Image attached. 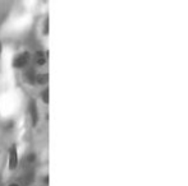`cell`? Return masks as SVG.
Masks as SVG:
<instances>
[{"label":"cell","instance_id":"cell-7","mask_svg":"<svg viewBox=\"0 0 188 186\" xmlns=\"http://www.w3.org/2000/svg\"><path fill=\"white\" fill-rule=\"evenodd\" d=\"M42 100H44V102L45 103H47L49 102V90L46 89V90H44V93H42Z\"/></svg>","mask_w":188,"mask_h":186},{"label":"cell","instance_id":"cell-1","mask_svg":"<svg viewBox=\"0 0 188 186\" xmlns=\"http://www.w3.org/2000/svg\"><path fill=\"white\" fill-rule=\"evenodd\" d=\"M18 166V154H17V147L12 145L9 149V168L15 170Z\"/></svg>","mask_w":188,"mask_h":186},{"label":"cell","instance_id":"cell-4","mask_svg":"<svg viewBox=\"0 0 188 186\" xmlns=\"http://www.w3.org/2000/svg\"><path fill=\"white\" fill-rule=\"evenodd\" d=\"M45 61H46L45 55H44L41 51H37V54H36V63L39 64V65H44Z\"/></svg>","mask_w":188,"mask_h":186},{"label":"cell","instance_id":"cell-2","mask_svg":"<svg viewBox=\"0 0 188 186\" xmlns=\"http://www.w3.org/2000/svg\"><path fill=\"white\" fill-rule=\"evenodd\" d=\"M28 60H30V54L28 52H23L18 56L14 61V66L15 68H23L28 64Z\"/></svg>","mask_w":188,"mask_h":186},{"label":"cell","instance_id":"cell-5","mask_svg":"<svg viewBox=\"0 0 188 186\" xmlns=\"http://www.w3.org/2000/svg\"><path fill=\"white\" fill-rule=\"evenodd\" d=\"M49 77H47V74H40V75H36V79L35 82H37L39 84H45L47 82Z\"/></svg>","mask_w":188,"mask_h":186},{"label":"cell","instance_id":"cell-6","mask_svg":"<svg viewBox=\"0 0 188 186\" xmlns=\"http://www.w3.org/2000/svg\"><path fill=\"white\" fill-rule=\"evenodd\" d=\"M26 79H27V82H28V83H31V84H33V83H35L36 75H35L33 70H30V71H27V74H26Z\"/></svg>","mask_w":188,"mask_h":186},{"label":"cell","instance_id":"cell-8","mask_svg":"<svg viewBox=\"0 0 188 186\" xmlns=\"http://www.w3.org/2000/svg\"><path fill=\"white\" fill-rule=\"evenodd\" d=\"M0 55H2V42H0Z\"/></svg>","mask_w":188,"mask_h":186},{"label":"cell","instance_id":"cell-9","mask_svg":"<svg viewBox=\"0 0 188 186\" xmlns=\"http://www.w3.org/2000/svg\"><path fill=\"white\" fill-rule=\"evenodd\" d=\"M9 186H18V183H12V185H9Z\"/></svg>","mask_w":188,"mask_h":186},{"label":"cell","instance_id":"cell-3","mask_svg":"<svg viewBox=\"0 0 188 186\" xmlns=\"http://www.w3.org/2000/svg\"><path fill=\"white\" fill-rule=\"evenodd\" d=\"M30 112H31V117H32V125L36 126L39 116H37V106H36V102L33 100L30 102Z\"/></svg>","mask_w":188,"mask_h":186}]
</instances>
